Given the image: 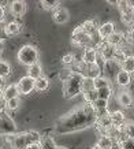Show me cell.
<instances>
[{"mask_svg":"<svg viewBox=\"0 0 134 149\" xmlns=\"http://www.w3.org/2000/svg\"><path fill=\"white\" fill-rule=\"evenodd\" d=\"M97 145L101 149H114V145H115V141L112 140L110 136H100L97 140Z\"/></svg>","mask_w":134,"mask_h":149,"instance_id":"19","label":"cell"},{"mask_svg":"<svg viewBox=\"0 0 134 149\" xmlns=\"http://www.w3.org/2000/svg\"><path fill=\"white\" fill-rule=\"evenodd\" d=\"M82 95H84V100H85L86 104H93L94 101L98 100L97 91H96V89H94V91H90V92H85V93H82Z\"/></svg>","mask_w":134,"mask_h":149,"instance_id":"30","label":"cell"},{"mask_svg":"<svg viewBox=\"0 0 134 149\" xmlns=\"http://www.w3.org/2000/svg\"><path fill=\"white\" fill-rule=\"evenodd\" d=\"M101 68H100V64H92V66H88L86 68V75L85 77L90 78V79H96V78L101 77Z\"/></svg>","mask_w":134,"mask_h":149,"instance_id":"22","label":"cell"},{"mask_svg":"<svg viewBox=\"0 0 134 149\" xmlns=\"http://www.w3.org/2000/svg\"><path fill=\"white\" fill-rule=\"evenodd\" d=\"M3 82H4V78H1V77H0V88L3 86Z\"/></svg>","mask_w":134,"mask_h":149,"instance_id":"47","label":"cell"},{"mask_svg":"<svg viewBox=\"0 0 134 149\" xmlns=\"http://www.w3.org/2000/svg\"><path fill=\"white\" fill-rule=\"evenodd\" d=\"M3 51H4V41L0 40V55L3 54Z\"/></svg>","mask_w":134,"mask_h":149,"instance_id":"44","label":"cell"},{"mask_svg":"<svg viewBox=\"0 0 134 149\" xmlns=\"http://www.w3.org/2000/svg\"><path fill=\"white\" fill-rule=\"evenodd\" d=\"M21 32V25L18 22H8L4 26V33L7 36H14Z\"/></svg>","mask_w":134,"mask_h":149,"instance_id":"23","label":"cell"},{"mask_svg":"<svg viewBox=\"0 0 134 149\" xmlns=\"http://www.w3.org/2000/svg\"><path fill=\"white\" fill-rule=\"evenodd\" d=\"M19 104H21L19 97H15V99H13V100L6 101V108L8 109V111H14V109H17L19 107Z\"/></svg>","mask_w":134,"mask_h":149,"instance_id":"35","label":"cell"},{"mask_svg":"<svg viewBox=\"0 0 134 149\" xmlns=\"http://www.w3.org/2000/svg\"><path fill=\"white\" fill-rule=\"evenodd\" d=\"M19 96L18 88H17V84H11V85L6 86L4 88V93H3V100L8 101V100H13L15 97Z\"/></svg>","mask_w":134,"mask_h":149,"instance_id":"17","label":"cell"},{"mask_svg":"<svg viewBox=\"0 0 134 149\" xmlns=\"http://www.w3.org/2000/svg\"><path fill=\"white\" fill-rule=\"evenodd\" d=\"M73 72H74V71H71V70L63 68V70H60V71H59V79H60V81H63V82H66L67 79L73 75Z\"/></svg>","mask_w":134,"mask_h":149,"instance_id":"37","label":"cell"},{"mask_svg":"<svg viewBox=\"0 0 134 149\" xmlns=\"http://www.w3.org/2000/svg\"><path fill=\"white\" fill-rule=\"evenodd\" d=\"M84 81H85V75L82 72L74 71L73 75L63 85V93L66 97L71 99V97H75L80 93H82V86H84Z\"/></svg>","mask_w":134,"mask_h":149,"instance_id":"2","label":"cell"},{"mask_svg":"<svg viewBox=\"0 0 134 149\" xmlns=\"http://www.w3.org/2000/svg\"><path fill=\"white\" fill-rule=\"evenodd\" d=\"M27 134V141H29V145L31 144H40L41 140H43V137L38 131L36 130H30V131H26Z\"/></svg>","mask_w":134,"mask_h":149,"instance_id":"27","label":"cell"},{"mask_svg":"<svg viewBox=\"0 0 134 149\" xmlns=\"http://www.w3.org/2000/svg\"><path fill=\"white\" fill-rule=\"evenodd\" d=\"M26 149H43V148H41V142H40V144H31V145H29Z\"/></svg>","mask_w":134,"mask_h":149,"instance_id":"43","label":"cell"},{"mask_svg":"<svg viewBox=\"0 0 134 149\" xmlns=\"http://www.w3.org/2000/svg\"><path fill=\"white\" fill-rule=\"evenodd\" d=\"M34 84H36V79L30 78L29 75L22 77L18 81V84H17V88H18L19 95L26 96V95H29V93H31L33 91H36V89H34Z\"/></svg>","mask_w":134,"mask_h":149,"instance_id":"6","label":"cell"},{"mask_svg":"<svg viewBox=\"0 0 134 149\" xmlns=\"http://www.w3.org/2000/svg\"><path fill=\"white\" fill-rule=\"evenodd\" d=\"M11 146H13V149H26L29 146L26 133H21V134H17L14 137L11 141Z\"/></svg>","mask_w":134,"mask_h":149,"instance_id":"10","label":"cell"},{"mask_svg":"<svg viewBox=\"0 0 134 149\" xmlns=\"http://www.w3.org/2000/svg\"><path fill=\"white\" fill-rule=\"evenodd\" d=\"M126 40L129 41L130 44H134V27L133 29H130L127 34H126Z\"/></svg>","mask_w":134,"mask_h":149,"instance_id":"41","label":"cell"},{"mask_svg":"<svg viewBox=\"0 0 134 149\" xmlns=\"http://www.w3.org/2000/svg\"><path fill=\"white\" fill-rule=\"evenodd\" d=\"M41 6L45 10H54L59 7V1H47V0H44V1H41Z\"/></svg>","mask_w":134,"mask_h":149,"instance_id":"38","label":"cell"},{"mask_svg":"<svg viewBox=\"0 0 134 149\" xmlns=\"http://www.w3.org/2000/svg\"><path fill=\"white\" fill-rule=\"evenodd\" d=\"M119 149H134V140L127 138L126 141L119 144Z\"/></svg>","mask_w":134,"mask_h":149,"instance_id":"39","label":"cell"},{"mask_svg":"<svg viewBox=\"0 0 134 149\" xmlns=\"http://www.w3.org/2000/svg\"><path fill=\"white\" fill-rule=\"evenodd\" d=\"M49 86V81L48 78H45L44 75L41 78H38V79H36V84H34V89H36L37 92H44L48 89Z\"/></svg>","mask_w":134,"mask_h":149,"instance_id":"28","label":"cell"},{"mask_svg":"<svg viewBox=\"0 0 134 149\" xmlns=\"http://www.w3.org/2000/svg\"><path fill=\"white\" fill-rule=\"evenodd\" d=\"M115 54H116V47L110 45L108 42L101 44V45H100V48H98V56L103 59L104 62L114 60V59H115Z\"/></svg>","mask_w":134,"mask_h":149,"instance_id":"7","label":"cell"},{"mask_svg":"<svg viewBox=\"0 0 134 149\" xmlns=\"http://www.w3.org/2000/svg\"><path fill=\"white\" fill-rule=\"evenodd\" d=\"M10 74H11V66H10V63H7L4 60H0V77L6 78V77H8Z\"/></svg>","mask_w":134,"mask_h":149,"instance_id":"31","label":"cell"},{"mask_svg":"<svg viewBox=\"0 0 134 149\" xmlns=\"http://www.w3.org/2000/svg\"><path fill=\"white\" fill-rule=\"evenodd\" d=\"M17 131V125L7 112L0 113V136H11Z\"/></svg>","mask_w":134,"mask_h":149,"instance_id":"4","label":"cell"},{"mask_svg":"<svg viewBox=\"0 0 134 149\" xmlns=\"http://www.w3.org/2000/svg\"><path fill=\"white\" fill-rule=\"evenodd\" d=\"M81 27H82V30H84V32H86L88 34H90V36H93L94 32H96V29H97L94 21H85V22L81 25Z\"/></svg>","mask_w":134,"mask_h":149,"instance_id":"29","label":"cell"},{"mask_svg":"<svg viewBox=\"0 0 134 149\" xmlns=\"http://www.w3.org/2000/svg\"><path fill=\"white\" fill-rule=\"evenodd\" d=\"M82 62L86 64V66H92V64H96L98 62V52L96 48H85L84 54H82Z\"/></svg>","mask_w":134,"mask_h":149,"instance_id":"8","label":"cell"},{"mask_svg":"<svg viewBox=\"0 0 134 149\" xmlns=\"http://www.w3.org/2000/svg\"><path fill=\"white\" fill-rule=\"evenodd\" d=\"M71 41L74 45H78V47H88L89 48L92 45V36L88 34L86 32L82 30V27L78 26L74 29V32L71 34Z\"/></svg>","mask_w":134,"mask_h":149,"instance_id":"5","label":"cell"},{"mask_svg":"<svg viewBox=\"0 0 134 149\" xmlns=\"http://www.w3.org/2000/svg\"><path fill=\"white\" fill-rule=\"evenodd\" d=\"M90 149H101V148H100V146H98V145L96 144V145H93V146H92V148H90Z\"/></svg>","mask_w":134,"mask_h":149,"instance_id":"46","label":"cell"},{"mask_svg":"<svg viewBox=\"0 0 134 149\" xmlns=\"http://www.w3.org/2000/svg\"><path fill=\"white\" fill-rule=\"evenodd\" d=\"M98 36L101 40H107L110 36H112L114 33H115V25L112 22H104L101 26L98 27Z\"/></svg>","mask_w":134,"mask_h":149,"instance_id":"11","label":"cell"},{"mask_svg":"<svg viewBox=\"0 0 134 149\" xmlns=\"http://www.w3.org/2000/svg\"><path fill=\"white\" fill-rule=\"evenodd\" d=\"M118 101H119V104H121L122 107H125V108H130V107H133V104H134L133 96L126 91H122L121 93L118 95Z\"/></svg>","mask_w":134,"mask_h":149,"instance_id":"15","label":"cell"},{"mask_svg":"<svg viewBox=\"0 0 134 149\" xmlns=\"http://www.w3.org/2000/svg\"><path fill=\"white\" fill-rule=\"evenodd\" d=\"M75 60V56L73 54H66L62 58V63L63 64H73Z\"/></svg>","mask_w":134,"mask_h":149,"instance_id":"40","label":"cell"},{"mask_svg":"<svg viewBox=\"0 0 134 149\" xmlns=\"http://www.w3.org/2000/svg\"><path fill=\"white\" fill-rule=\"evenodd\" d=\"M90 91H94V82H93V79L85 77L84 86H82V93H85V92H90Z\"/></svg>","mask_w":134,"mask_h":149,"instance_id":"36","label":"cell"},{"mask_svg":"<svg viewBox=\"0 0 134 149\" xmlns=\"http://www.w3.org/2000/svg\"><path fill=\"white\" fill-rule=\"evenodd\" d=\"M96 122H97V111L94 109L93 104L85 103L84 105L73 109L70 113L60 118L56 123L55 131L59 134L73 133V131L86 129Z\"/></svg>","mask_w":134,"mask_h":149,"instance_id":"1","label":"cell"},{"mask_svg":"<svg viewBox=\"0 0 134 149\" xmlns=\"http://www.w3.org/2000/svg\"><path fill=\"white\" fill-rule=\"evenodd\" d=\"M111 116V120H112V126L114 127H118V129H122L123 125L126 123V116L125 113L122 111H114V112L110 113Z\"/></svg>","mask_w":134,"mask_h":149,"instance_id":"13","label":"cell"},{"mask_svg":"<svg viewBox=\"0 0 134 149\" xmlns=\"http://www.w3.org/2000/svg\"><path fill=\"white\" fill-rule=\"evenodd\" d=\"M97 96L100 100H110L112 96V89L111 88H104V89H100V91H97Z\"/></svg>","mask_w":134,"mask_h":149,"instance_id":"33","label":"cell"},{"mask_svg":"<svg viewBox=\"0 0 134 149\" xmlns=\"http://www.w3.org/2000/svg\"><path fill=\"white\" fill-rule=\"evenodd\" d=\"M130 55L126 54V49L122 47V48H116V54H115V59L114 60H116L118 63H122L123 60H125L126 58H129Z\"/></svg>","mask_w":134,"mask_h":149,"instance_id":"34","label":"cell"},{"mask_svg":"<svg viewBox=\"0 0 134 149\" xmlns=\"http://www.w3.org/2000/svg\"><path fill=\"white\" fill-rule=\"evenodd\" d=\"M122 130L125 131V134L129 138H131V140H134V122H126L125 125H123V127H122Z\"/></svg>","mask_w":134,"mask_h":149,"instance_id":"32","label":"cell"},{"mask_svg":"<svg viewBox=\"0 0 134 149\" xmlns=\"http://www.w3.org/2000/svg\"><path fill=\"white\" fill-rule=\"evenodd\" d=\"M121 67L122 70H125L126 72L129 74H134V56L130 55L129 58H126L123 62L121 63Z\"/></svg>","mask_w":134,"mask_h":149,"instance_id":"24","label":"cell"},{"mask_svg":"<svg viewBox=\"0 0 134 149\" xmlns=\"http://www.w3.org/2000/svg\"><path fill=\"white\" fill-rule=\"evenodd\" d=\"M93 107H94V109L97 111V115H101V113H107L108 101H107V100H100V99H98L97 101H94V103H93Z\"/></svg>","mask_w":134,"mask_h":149,"instance_id":"26","label":"cell"},{"mask_svg":"<svg viewBox=\"0 0 134 149\" xmlns=\"http://www.w3.org/2000/svg\"><path fill=\"white\" fill-rule=\"evenodd\" d=\"M126 40V36L123 34L122 32H115L112 36H110L107 38V42L110 45H114L116 48H122V44L125 42Z\"/></svg>","mask_w":134,"mask_h":149,"instance_id":"14","label":"cell"},{"mask_svg":"<svg viewBox=\"0 0 134 149\" xmlns=\"http://www.w3.org/2000/svg\"><path fill=\"white\" fill-rule=\"evenodd\" d=\"M97 125L98 130L103 131V136L104 134H107V131L110 130L112 127V120H111V116H110V113H101V115H97Z\"/></svg>","mask_w":134,"mask_h":149,"instance_id":"9","label":"cell"},{"mask_svg":"<svg viewBox=\"0 0 134 149\" xmlns=\"http://www.w3.org/2000/svg\"><path fill=\"white\" fill-rule=\"evenodd\" d=\"M3 93H4V89L0 88V100H3Z\"/></svg>","mask_w":134,"mask_h":149,"instance_id":"45","label":"cell"},{"mask_svg":"<svg viewBox=\"0 0 134 149\" xmlns=\"http://www.w3.org/2000/svg\"><path fill=\"white\" fill-rule=\"evenodd\" d=\"M6 19V11H4V7H0V23L4 22Z\"/></svg>","mask_w":134,"mask_h":149,"instance_id":"42","label":"cell"},{"mask_svg":"<svg viewBox=\"0 0 134 149\" xmlns=\"http://www.w3.org/2000/svg\"><path fill=\"white\" fill-rule=\"evenodd\" d=\"M116 84L119 86H122V88H126V86L130 85V82H131V74H129V72H126L125 70H121V71L116 74Z\"/></svg>","mask_w":134,"mask_h":149,"instance_id":"16","label":"cell"},{"mask_svg":"<svg viewBox=\"0 0 134 149\" xmlns=\"http://www.w3.org/2000/svg\"><path fill=\"white\" fill-rule=\"evenodd\" d=\"M121 19L125 25H133L134 23V8H133V6L129 7L127 10H125V11H122L121 13Z\"/></svg>","mask_w":134,"mask_h":149,"instance_id":"20","label":"cell"},{"mask_svg":"<svg viewBox=\"0 0 134 149\" xmlns=\"http://www.w3.org/2000/svg\"><path fill=\"white\" fill-rule=\"evenodd\" d=\"M10 10H11V14L15 15V17H22L25 11H26V3L22 1V0H14L11 6H10Z\"/></svg>","mask_w":134,"mask_h":149,"instance_id":"12","label":"cell"},{"mask_svg":"<svg viewBox=\"0 0 134 149\" xmlns=\"http://www.w3.org/2000/svg\"><path fill=\"white\" fill-rule=\"evenodd\" d=\"M18 60L22 64L30 67L33 64L38 63V51L34 45H23L21 49L18 51Z\"/></svg>","mask_w":134,"mask_h":149,"instance_id":"3","label":"cell"},{"mask_svg":"<svg viewBox=\"0 0 134 149\" xmlns=\"http://www.w3.org/2000/svg\"><path fill=\"white\" fill-rule=\"evenodd\" d=\"M93 82L96 91H100V89H104V88H111V81L107 77H98L96 79H93Z\"/></svg>","mask_w":134,"mask_h":149,"instance_id":"25","label":"cell"},{"mask_svg":"<svg viewBox=\"0 0 134 149\" xmlns=\"http://www.w3.org/2000/svg\"><path fill=\"white\" fill-rule=\"evenodd\" d=\"M70 18V14L67 11L66 8H58L56 11L54 13V21L58 25H62V23H66Z\"/></svg>","mask_w":134,"mask_h":149,"instance_id":"18","label":"cell"},{"mask_svg":"<svg viewBox=\"0 0 134 149\" xmlns=\"http://www.w3.org/2000/svg\"><path fill=\"white\" fill-rule=\"evenodd\" d=\"M56 149H67L66 146H56Z\"/></svg>","mask_w":134,"mask_h":149,"instance_id":"48","label":"cell"},{"mask_svg":"<svg viewBox=\"0 0 134 149\" xmlns=\"http://www.w3.org/2000/svg\"><path fill=\"white\" fill-rule=\"evenodd\" d=\"M27 75L33 79H38V78L43 77V67H41L40 63H36L30 66V67L27 68Z\"/></svg>","mask_w":134,"mask_h":149,"instance_id":"21","label":"cell"},{"mask_svg":"<svg viewBox=\"0 0 134 149\" xmlns=\"http://www.w3.org/2000/svg\"><path fill=\"white\" fill-rule=\"evenodd\" d=\"M133 8H134V6H133Z\"/></svg>","mask_w":134,"mask_h":149,"instance_id":"49","label":"cell"},{"mask_svg":"<svg viewBox=\"0 0 134 149\" xmlns=\"http://www.w3.org/2000/svg\"><path fill=\"white\" fill-rule=\"evenodd\" d=\"M0 149H1V148H0Z\"/></svg>","mask_w":134,"mask_h":149,"instance_id":"50","label":"cell"}]
</instances>
